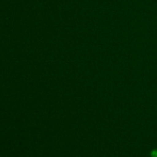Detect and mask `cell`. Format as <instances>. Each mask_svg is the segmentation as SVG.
Listing matches in <instances>:
<instances>
[{
	"label": "cell",
	"mask_w": 157,
	"mask_h": 157,
	"mask_svg": "<svg viewBox=\"0 0 157 157\" xmlns=\"http://www.w3.org/2000/svg\"><path fill=\"white\" fill-rule=\"evenodd\" d=\"M151 157H157V150L151 151Z\"/></svg>",
	"instance_id": "cell-1"
}]
</instances>
